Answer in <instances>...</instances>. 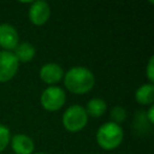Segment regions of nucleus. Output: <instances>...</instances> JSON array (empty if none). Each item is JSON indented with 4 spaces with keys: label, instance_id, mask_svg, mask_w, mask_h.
<instances>
[{
    "label": "nucleus",
    "instance_id": "f257e3e1",
    "mask_svg": "<svg viewBox=\"0 0 154 154\" xmlns=\"http://www.w3.org/2000/svg\"><path fill=\"white\" fill-rule=\"evenodd\" d=\"M95 83V77L90 70L83 66L71 67L64 76L66 89L73 94H85L91 90Z\"/></svg>",
    "mask_w": 154,
    "mask_h": 154
},
{
    "label": "nucleus",
    "instance_id": "f03ea898",
    "mask_svg": "<svg viewBox=\"0 0 154 154\" xmlns=\"http://www.w3.org/2000/svg\"><path fill=\"white\" fill-rule=\"evenodd\" d=\"M123 137H124V132L120 125L112 122L102 124L96 132L97 144L106 150H112L117 148L122 143Z\"/></svg>",
    "mask_w": 154,
    "mask_h": 154
},
{
    "label": "nucleus",
    "instance_id": "7ed1b4c3",
    "mask_svg": "<svg viewBox=\"0 0 154 154\" xmlns=\"http://www.w3.org/2000/svg\"><path fill=\"white\" fill-rule=\"evenodd\" d=\"M88 123V114L83 106L72 105L70 106L63 116V125L66 130L71 132H77L82 130Z\"/></svg>",
    "mask_w": 154,
    "mask_h": 154
},
{
    "label": "nucleus",
    "instance_id": "20e7f679",
    "mask_svg": "<svg viewBox=\"0 0 154 154\" xmlns=\"http://www.w3.org/2000/svg\"><path fill=\"white\" fill-rule=\"evenodd\" d=\"M65 100V91L59 87H48L41 94V105L49 112L60 109L64 106Z\"/></svg>",
    "mask_w": 154,
    "mask_h": 154
},
{
    "label": "nucleus",
    "instance_id": "39448f33",
    "mask_svg": "<svg viewBox=\"0 0 154 154\" xmlns=\"http://www.w3.org/2000/svg\"><path fill=\"white\" fill-rule=\"evenodd\" d=\"M18 60L10 51H0V82H7L18 71Z\"/></svg>",
    "mask_w": 154,
    "mask_h": 154
},
{
    "label": "nucleus",
    "instance_id": "423d86ee",
    "mask_svg": "<svg viewBox=\"0 0 154 154\" xmlns=\"http://www.w3.org/2000/svg\"><path fill=\"white\" fill-rule=\"evenodd\" d=\"M51 16L49 5L46 1H34L29 8V19L35 25H43Z\"/></svg>",
    "mask_w": 154,
    "mask_h": 154
},
{
    "label": "nucleus",
    "instance_id": "0eeeda50",
    "mask_svg": "<svg viewBox=\"0 0 154 154\" xmlns=\"http://www.w3.org/2000/svg\"><path fill=\"white\" fill-rule=\"evenodd\" d=\"M18 32L10 24H0V47L4 51L14 49L18 45Z\"/></svg>",
    "mask_w": 154,
    "mask_h": 154
},
{
    "label": "nucleus",
    "instance_id": "6e6552de",
    "mask_svg": "<svg viewBox=\"0 0 154 154\" xmlns=\"http://www.w3.org/2000/svg\"><path fill=\"white\" fill-rule=\"evenodd\" d=\"M63 77H64L63 69L55 63L45 64L40 69V78L47 84L58 83Z\"/></svg>",
    "mask_w": 154,
    "mask_h": 154
},
{
    "label": "nucleus",
    "instance_id": "1a4fd4ad",
    "mask_svg": "<svg viewBox=\"0 0 154 154\" xmlns=\"http://www.w3.org/2000/svg\"><path fill=\"white\" fill-rule=\"evenodd\" d=\"M11 146H12V149L16 154H31L34 150L32 140L24 134L14 135L12 137Z\"/></svg>",
    "mask_w": 154,
    "mask_h": 154
},
{
    "label": "nucleus",
    "instance_id": "9d476101",
    "mask_svg": "<svg viewBox=\"0 0 154 154\" xmlns=\"http://www.w3.org/2000/svg\"><path fill=\"white\" fill-rule=\"evenodd\" d=\"M35 53H36V49L35 47L29 43V42H22L19 45H17V47L14 48V57L17 58L18 63L22 61V63H28V61H31L35 57Z\"/></svg>",
    "mask_w": 154,
    "mask_h": 154
},
{
    "label": "nucleus",
    "instance_id": "9b49d317",
    "mask_svg": "<svg viewBox=\"0 0 154 154\" xmlns=\"http://www.w3.org/2000/svg\"><path fill=\"white\" fill-rule=\"evenodd\" d=\"M135 99L141 105H152L154 101V85H153V83L142 84L136 90Z\"/></svg>",
    "mask_w": 154,
    "mask_h": 154
},
{
    "label": "nucleus",
    "instance_id": "f8f14e48",
    "mask_svg": "<svg viewBox=\"0 0 154 154\" xmlns=\"http://www.w3.org/2000/svg\"><path fill=\"white\" fill-rule=\"evenodd\" d=\"M106 102L102 100V99H99V97H94L91 100H89V102L87 103V114L94 117V118H97V117H101L105 111H106Z\"/></svg>",
    "mask_w": 154,
    "mask_h": 154
},
{
    "label": "nucleus",
    "instance_id": "ddd939ff",
    "mask_svg": "<svg viewBox=\"0 0 154 154\" xmlns=\"http://www.w3.org/2000/svg\"><path fill=\"white\" fill-rule=\"evenodd\" d=\"M111 118H112V123H116L119 125V123H122L126 118V112L123 107L116 106L111 111Z\"/></svg>",
    "mask_w": 154,
    "mask_h": 154
},
{
    "label": "nucleus",
    "instance_id": "4468645a",
    "mask_svg": "<svg viewBox=\"0 0 154 154\" xmlns=\"http://www.w3.org/2000/svg\"><path fill=\"white\" fill-rule=\"evenodd\" d=\"M8 142H10V130L5 125L0 124V152H2L7 147Z\"/></svg>",
    "mask_w": 154,
    "mask_h": 154
},
{
    "label": "nucleus",
    "instance_id": "2eb2a0df",
    "mask_svg": "<svg viewBox=\"0 0 154 154\" xmlns=\"http://www.w3.org/2000/svg\"><path fill=\"white\" fill-rule=\"evenodd\" d=\"M153 69H154V57H150L149 61H148V65H147V77L148 79L150 81V83L154 81V72H153Z\"/></svg>",
    "mask_w": 154,
    "mask_h": 154
},
{
    "label": "nucleus",
    "instance_id": "dca6fc26",
    "mask_svg": "<svg viewBox=\"0 0 154 154\" xmlns=\"http://www.w3.org/2000/svg\"><path fill=\"white\" fill-rule=\"evenodd\" d=\"M147 119L149 120V123H150V124H153V123H154V107H153V106H150V107H149V109H148Z\"/></svg>",
    "mask_w": 154,
    "mask_h": 154
},
{
    "label": "nucleus",
    "instance_id": "f3484780",
    "mask_svg": "<svg viewBox=\"0 0 154 154\" xmlns=\"http://www.w3.org/2000/svg\"><path fill=\"white\" fill-rule=\"evenodd\" d=\"M35 154H46V153H43V152H38V153H35Z\"/></svg>",
    "mask_w": 154,
    "mask_h": 154
}]
</instances>
